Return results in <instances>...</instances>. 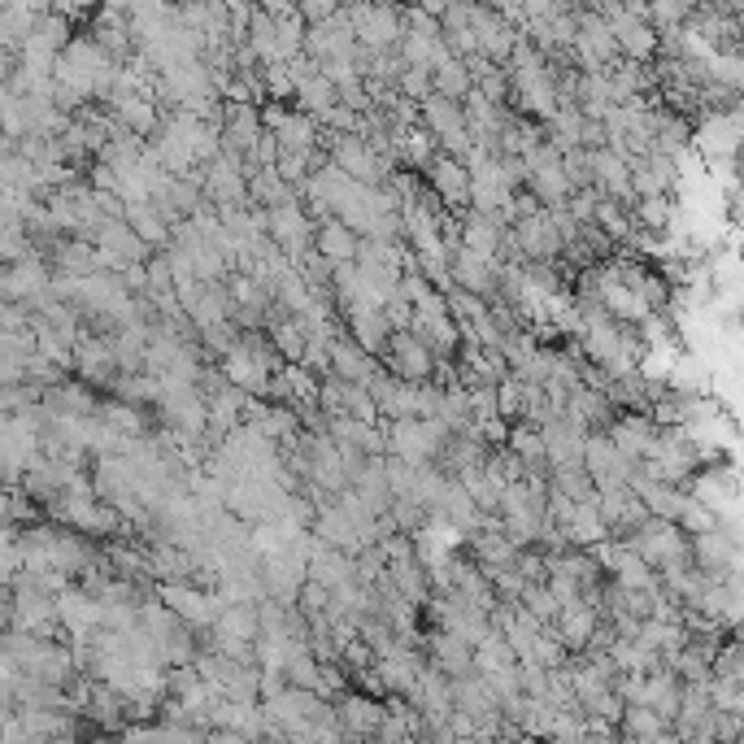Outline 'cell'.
I'll use <instances>...</instances> for the list:
<instances>
[{"mask_svg": "<svg viewBox=\"0 0 744 744\" xmlns=\"http://www.w3.org/2000/svg\"><path fill=\"white\" fill-rule=\"evenodd\" d=\"M387 431V458L409 462V466H436L453 431L436 418H405V422H383Z\"/></svg>", "mask_w": 744, "mask_h": 744, "instance_id": "cell-1", "label": "cell"}, {"mask_svg": "<svg viewBox=\"0 0 744 744\" xmlns=\"http://www.w3.org/2000/svg\"><path fill=\"white\" fill-rule=\"evenodd\" d=\"M440 358L436 349L418 336V331H396L392 345H387V358H383V371L396 374L401 383H414V387H427V383H440Z\"/></svg>", "mask_w": 744, "mask_h": 744, "instance_id": "cell-2", "label": "cell"}, {"mask_svg": "<svg viewBox=\"0 0 744 744\" xmlns=\"http://www.w3.org/2000/svg\"><path fill=\"white\" fill-rule=\"evenodd\" d=\"M422 126L436 135V144L449 153V157H458V161H471V153H475V139H471V123H466V105H458V101H444V97H427L422 105Z\"/></svg>", "mask_w": 744, "mask_h": 744, "instance_id": "cell-3", "label": "cell"}, {"mask_svg": "<svg viewBox=\"0 0 744 744\" xmlns=\"http://www.w3.org/2000/svg\"><path fill=\"white\" fill-rule=\"evenodd\" d=\"M349 22L358 31V44L371 53H396L405 40V9L396 4H349Z\"/></svg>", "mask_w": 744, "mask_h": 744, "instance_id": "cell-4", "label": "cell"}, {"mask_svg": "<svg viewBox=\"0 0 744 744\" xmlns=\"http://www.w3.org/2000/svg\"><path fill=\"white\" fill-rule=\"evenodd\" d=\"M314 232H318V223H314V214H309L301 201H288V205H279V210H266V236L279 245V252H283L292 266L314 248Z\"/></svg>", "mask_w": 744, "mask_h": 744, "instance_id": "cell-5", "label": "cell"}, {"mask_svg": "<svg viewBox=\"0 0 744 744\" xmlns=\"http://www.w3.org/2000/svg\"><path fill=\"white\" fill-rule=\"evenodd\" d=\"M427 188H431V196H436L444 210H453V218H462V214L471 210V166H466V161L440 153V157L427 166Z\"/></svg>", "mask_w": 744, "mask_h": 744, "instance_id": "cell-6", "label": "cell"}, {"mask_svg": "<svg viewBox=\"0 0 744 744\" xmlns=\"http://www.w3.org/2000/svg\"><path fill=\"white\" fill-rule=\"evenodd\" d=\"M422 657H427V666H436V670L449 675L453 684L480 675V670H475V649H471L466 640H458L453 631H440V627H431V631L422 635Z\"/></svg>", "mask_w": 744, "mask_h": 744, "instance_id": "cell-7", "label": "cell"}, {"mask_svg": "<svg viewBox=\"0 0 744 744\" xmlns=\"http://www.w3.org/2000/svg\"><path fill=\"white\" fill-rule=\"evenodd\" d=\"M449 266H453V288H462V292H471V296H480V301H493L496 292H500V266H505V261L480 257V252H471V248H458V252L449 257Z\"/></svg>", "mask_w": 744, "mask_h": 744, "instance_id": "cell-8", "label": "cell"}, {"mask_svg": "<svg viewBox=\"0 0 744 744\" xmlns=\"http://www.w3.org/2000/svg\"><path fill=\"white\" fill-rule=\"evenodd\" d=\"M336 714H340V728L349 741L371 744L379 736V728L387 723V701L367 697V692H349L345 701H336Z\"/></svg>", "mask_w": 744, "mask_h": 744, "instance_id": "cell-9", "label": "cell"}, {"mask_svg": "<svg viewBox=\"0 0 744 744\" xmlns=\"http://www.w3.org/2000/svg\"><path fill=\"white\" fill-rule=\"evenodd\" d=\"M601 622H606V615H601L593 601H571V606H562L557 627H549V631H553V635L571 649V657H579V653H588V649H593V640H597Z\"/></svg>", "mask_w": 744, "mask_h": 744, "instance_id": "cell-10", "label": "cell"}, {"mask_svg": "<svg viewBox=\"0 0 744 744\" xmlns=\"http://www.w3.org/2000/svg\"><path fill=\"white\" fill-rule=\"evenodd\" d=\"M327 362H331V374L340 379V383H353V387H367L371 383V374L383 367V362H374L371 353L349 336V331H336L331 336V345H327Z\"/></svg>", "mask_w": 744, "mask_h": 744, "instance_id": "cell-11", "label": "cell"}, {"mask_svg": "<svg viewBox=\"0 0 744 744\" xmlns=\"http://www.w3.org/2000/svg\"><path fill=\"white\" fill-rule=\"evenodd\" d=\"M345 318V331L371 353L374 362H383L387 358V345H392V323H387V314L383 309H349V314H340Z\"/></svg>", "mask_w": 744, "mask_h": 744, "instance_id": "cell-12", "label": "cell"}, {"mask_svg": "<svg viewBox=\"0 0 744 744\" xmlns=\"http://www.w3.org/2000/svg\"><path fill=\"white\" fill-rule=\"evenodd\" d=\"M126 227L144 240V245L153 248V252H166V248L174 245V223L153 205V201H135V205H126Z\"/></svg>", "mask_w": 744, "mask_h": 744, "instance_id": "cell-13", "label": "cell"}, {"mask_svg": "<svg viewBox=\"0 0 744 744\" xmlns=\"http://www.w3.org/2000/svg\"><path fill=\"white\" fill-rule=\"evenodd\" d=\"M431 88H436V97H444V101H458V105H466V97L475 92V75H471V61H462V57L444 53V57L436 61V70H431Z\"/></svg>", "mask_w": 744, "mask_h": 744, "instance_id": "cell-14", "label": "cell"}, {"mask_svg": "<svg viewBox=\"0 0 744 744\" xmlns=\"http://www.w3.org/2000/svg\"><path fill=\"white\" fill-rule=\"evenodd\" d=\"M314 248H318L331 266H349V261H358V252H362V236H353L340 218H327V223H318V232H314Z\"/></svg>", "mask_w": 744, "mask_h": 744, "instance_id": "cell-15", "label": "cell"}, {"mask_svg": "<svg viewBox=\"0 0 744 744\" xmlns=\"http://www.w3.org/2000/svg\"><path fill=\"white\" fill-rule=\"evenodd\" d=\"M218 640H236V644H257L261 640V610L245 601V606H223V615L214 622Z\"/></svg>", "mask_w": 744, "mask_h": 744, "instance_id": "cell-16", "label": "cell"}, {"mask_svg": "<svg viewBox=\"0 0 744 744\" xmlns=\"http://www.w3.org/2000/svg\"><path fill=\"white\" fill-rule=\"evenodd\" d=\"M670 732V723L657 714V710H649V706H627V714H622V728L619 736L631 744H653L662 741Z\"/></svg>", "mask_w": 744, "mask_h": 744, "instance_id": "cell-17", "label": "cell"}, {"mask_svg": "<svg viewBox=\"0 0 744 744\" xmlns=\"http://www.w3.org/2000/svg\"><path fill=\"white\" fill-rule=\"evenodd\" d=\"M466 484V493H471V500H475V509L484 514V518H500V500H505V480L496 475L493 466L488 471H480V475H471V480H462Z\"/></svg>", "mask_w": 744, "mask_h": 744, "instance_id": "cell-18", "label": "cell"}, {"mask_svg": "<svg viewBox=\"0 0 744 744\" xmlns=\"http://www.w3.org/2000/svg\"><path fill=\"white\" fill-rule=\"evenodd\" d=\"M553 488L562 496H571L575 505H601V488L588 475V466H571V471H553Z\"/></svg>", "mask_w": 744, "mask_h": 744, "instance_id": "cell-19", "label": "cell"}, {"mask_svg": "<svg viewBox=\"0 0 744 744\" xmlns=\"http://www.w3.org/2000/svg\"><path fill=\"white\" fill-rule=\"evenodd\" d=\"M518 666V657H514V649H509V640L496 631L488 644H480L475 649V670L484 675V679H493V675H505V670H514Z\"/></svg>", "mask_w": 744, "mask_h": 744, "instance_id": "cell-20", "label": "cell"}, {"mask_svg": "<svg viewBox=\"0 0 744 744\" xmlns=\"http://www.w3.org/2000/svg\"><path fill=\"white\" fill-rule=\"evenodd\" d=\"M518 606H522L527 615H536L544 627H557V619H562V601L549 593V584H527V593H522Z\"/></svg>", "mask_w": 744, "mask_h": 744, "instance_id": "cell-21", "label": "cell"}, {"mask_svg": "<svg viewBox=\"0 0 744 744\" xmlns=\"http://www.w3.org/2000/svg\"><path fill=\"white\" fill-rule=\"evenodd\" d=\"M296 610L305 615V619H323L327 610H331V588H323V584H305L301 588V597H296Z\"/></svg>", "mask_w": 744, "mask_h": 744, "instance_id": "cell-22", "label": "cell"}, {"mask_svg": "<svg viewBox=\"0 0 744 744\" xmlns=\"http://www.w3.org/2000/svg\"><path fill=\"white\" fill-rule=\"evenodd\" d=\"M301 9V22L305 26H323V22H331L336 13H340V4H331V0H305V4H296Z\"/></svg>", "mask_w": 744, "mask_h": 744, "instance_id": "cell-23", "label": "cell"}, {"mask_svg": "<svg viewBox=\"0 0 744 744\" xmlns=\"http://www.w3.org/2000/svg\"><path fill=\"white\" fill-rule=\"evenodd\" d=\"M205 744H252L248 736H240V732H210L205 736Z\"/></svg>", "mask_w": 744, "mask_h": 744, "instance_id": "cell-24", "label": "cell"}, {"mask_svg": "<svg viewBox=\"0 0 744 744\" xmlns=\"http://www.w3.org/2000/svg\"><path fill=\"white\" fill-rule=\"evenodd\" d=\"M653 744H684V741H679V736H675V732H666V736H662V741H653Z\"/></svg>", "mask_w": 744, "mask_h": 744, "instance_id": "cell-25", "label": "cell"}]
</instances>
